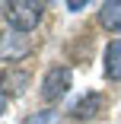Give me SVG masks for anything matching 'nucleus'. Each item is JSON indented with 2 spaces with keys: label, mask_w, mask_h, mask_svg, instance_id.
I'll return each instance as SVG.
<instances>
[{
  "label": "nucleus",
  "mask_w": 121,
  "mask_h": 124,
  "mask_svg": "<svg viewBox=\"0 0 121 124\" xmlns=\"http://www.w3.org/2000/svg\"><path fill=\"white\" fill-rule=\"evenodd\" d=\"M45 16V3L38 0H10L3 3V19H7V29H16V32H32Z\"/></svg>",
  "instance_id": "obj_1"
},
{
  "label": "nucleus",
  "mask_w": 121,
  "mask_h": 124,
  "mask_svg": "<svg viewBox=\"0 0 121 124\" xmlns=\"http://www.w3.org/2000/svg\"><path fill=\"white\" fill-rule=\"evenodd\" d=\"M70 86H73V73H70V67L57 64V67H51V70L41 77L38 92H41L45 102H61V99L70 92Z\"/></svg>",
  "instance_id": "obj_2"
},
{
  "label": "nucleus",
  "mask_w": 121,
  "mask_h": 124,
  "mask_svg": "<svg viewBox=\"0 0 121 124\" xmlns=\"http://www.w3.org/2000/svg\"><path fill=\"white\" fill-rule=\"evenodd\" d=\"M29 51H32V41H29L26 32H16V29L0 32V61L13 64V61H22Z\"/></svg>",
  "instance_id": "obj_3"
},
{
  "label": "nucleus",
  "mask_w": 121,
  "mask_h": 124,
  "mask_svg": "<svg viewBox=\"0 0 121 124\" xmlns=\"http://www.w3.org/2000/svg\"><path fill=\"white\" fill-rule=\"evenodd\" d=\"M29 83H32L29 70H22V67H7L3 77H0V92H3L7 99H19V95H26Z\"/></svg>",
  "instance_id": "obj_4"
},
{
  "label": "nucleus",
  "mask_w": 121,
  "mask_h": 124,
  "mask_svg": "<svg viewBox=\"0 0 121 124\" xmlns=\"http://www.w3.org/2000/svg\"><path fill=\"white\" fill-rule=\"evenodd\" d=\"M105 111V95L102 92H86L80 95L73 105H70V115H73L77 121H89V118H99Z\"/></svg>",
  "instance_id": "obj_5"
},
{
  "label": "nucleus",
  "mask_w": 121,
  "mask_h": 124,
  "mask_svg": "<svg viewBox=\"0 0 121 124\" xmlns=\"http://www.w3.org/2000/svg\"><path fill=\"white\" fill-rule=\"evenodd\" d=\"M99 26L121 35V0H105L99 7Z\"/></svg>",
  "instance_id": "obj_6"
},
{
  "label": "nucleus",
  "mask_w": 121,
  "mask_h": 124,
  "mask_svg": "<svg viewBox=\"0 0 121 124\" xmlns=\"http://www.w3.org/2000/svg\"><path fill=\"white\" fill-rule=\"evenodd\" d=\"M105 77L121 83V38L105 45Z\"/></svg>",
  "instance_id": "obj_7"
},
{
  "label": "nucleus",
  "mask_w": 121,
  "mask_h": 124,
  "mask_svg": "<svg viewBox=\"0 0 121 124\" xmlns=\"http://www.w3.org/2000/svg\"><path fill=\"white\" fill-rule=\"evenodd\" d=\"M22 124H64V121H61V111H54V108H41V111L26 115V121H22Z\"/></svg>",
  "instance_id": "obj_8"
},
{
  "label": "nucleus",
  "mask_w": 121,
  "mask_h": 124,
  "mask_svg": "<svg viewBox=\"0 0 121 124\" xmlns=\"http://www.w3.org/2000/svg\"><path fill=\"white\" fill-rule=\"evenodd\" d=\"M67 10H70V13H80V10H86V3H83V0H70Z\"/></svg>",
  "instance_id": "obj_9"
},
{
  "label": "nucleus",
  "mask_w": 121,
  "mask_h": 124,
  "mask_svg": "<svg viewBox=\"0 0 121 124\" xmlns=\"http://www.w3.org/2000/svg\"><path fill=\"white\" fill-rule=\"evenodd\" d=\"M3 111H7V95L0 92V115H3Z\"/></svg>",
  "instance_id": "obj_10"
}]
</instances>
